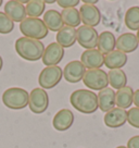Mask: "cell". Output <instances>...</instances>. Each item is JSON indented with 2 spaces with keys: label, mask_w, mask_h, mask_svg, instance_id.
I'll list each match as a JSON object with an SVG mask.
<instances>
[{
  "label": "cell",
  "mask_w": 139,
  "mask_h": 148,
  "mask_svg": "<svg viewBox=\"0 0 139 148\" xmlns=\"http://www.w3.org/2000/svg\"><path fill=\"white\" fill-rule=\"evenodd\" d=\"M70 102L74 109L77 111L90 114L98 110V97L97 94L89 89H77L71 94Z\"/></svg>",
  "instance_id": "cell-1"
},
{
  "label": "cell",
  "mask_w": 139,
  "mask_h": 148,
  "mask_svg": "<svg viewBox=\"0 0 139 148\" xmlns=\"http://www.w3.org/2000/svg\"><path fill=\"white\" fill-rule=\"evenodd\" d=\"M16 53L24 60L37 61L42 58L45 46L40 40L27 38V37H20L15 40L14 44Z\"/></svg>",
  "instance_id": "cell-2"
},
{
  "label": "cell",
  "mask_w": 139,
  "mask_h": 148,
  "mask_svg": "<svg viewBox=\"0 0 139 148\" xmlns=\"http://www.w3.org/2000/svg\"><path fill=\"white\" fill-rule=\"evenodd\" d=\"M29 92L21 87H10L2 94V102L11 110H22L28 106Z\"/></svg>",
  "instance_id": "cell-3"
},
{
  "label": "cell",
  "mask_w": 139,
  "mask_h": 148,
  "mask_svg": "<svg viewBox=\"0 0 139 148\" xmlns=\"http://www.w3.org/2000/svg\"><path fill=\"white\" fill-rule=\"evenodd\" d=\"M20 31L24 37L42 40L48 35V28L40 18H26L20 23Z\"/></svg>",
  "instance_id": "cell-4"
},
{
  "label": "cell",
  "mask_w": 139,
  "mask_h": 148,
  "mask_svg": "<svg viewBox=\"0 0 139 148\" xmlns=\"http://www.w3.org/2000/svg\"><path fill=\"white\" fill-rule=\"evenodd\" d=\"M63 77V70L60 66H46L42 70L38 76V84L42 89H51L56 87Z\"/></svg>",
  "instance_id": "cell-5"
},
{
  "label": "cell",
  "mask_w": 139,
  "mask_h": 148,
  "mask_svg": "<svg viewBox=\"0 0 139 148\" xmlns=\"http://www.w3.org/2000/svg\"><path fill=\"white\" fill-rule=\"evenodd\" d=\"M84 84L90 88L91 90H102L108 87L109 79H108V73L101 69L88 70L84 75L83 79Z\"/></svg>",
  "instance_id": "cell-6"
},
{
  "label": "cell",
  "mask_w": 139,
  "mask_h": 148,
  "mask_svg": "<svg viewBox=\"0 0 139 148\" xmlns=\"http://www.w3.org/2000/svg\"><path fill=\"white\" fill-rule=\"evenodd\" d=\"M28 107L32 112L36 114L44 113L49 107V96L48 92L42 88H34L29 92Z\"/></svg>",
  "instance_id": "cell-7"
},
{
  "label": "cell",
  "mask_w": 139,
  "mask_h": 148,
  "mask_svg": "<svg viewBox=\"0 0 139 148\" xmlns=\"http://www.w3.org/2000/svg\"><path fill=\"white\" fill-rule=\"evenodd\" d=\"M76 34H77V42L83 48H85L86 50L96 49L99 34L95 28L82 25L76 29Z\"/></svg>",
  "instance_id": "cell-8"
},
{
  "label": "cell",
  "mask_w": 139,
  "mask_h": 148,
  "mask_svg": "<svg viewBox=\"0 0 139 148\" xmlns=\"http://www.w3.org/2000/svg\"><path fill=\"white\" fill-rule=\"evenodd\" d=\"M64 57V48L58 42H51L45 48L42 55V63L46 66H55L60 63Z\"/></svg>",
  "instance_id": "cell-9"
},
{
  "label": "cell",
  "mask_w": 139,
  "mask_h": 148,
  "mask_svg": "<svg viewBox=\"0 0 139 148\" xmlns=\"http://www.w3.org/2000/svg\"><path fill=\"white\" fill-rule=\"evenodd\" d=\"M86 73V68L78 60H74L69 62L63 69V77L66 82L71 84H76L84 79Z\"/></svg>",
  "instance_id": "cell-10"
},
{
  "label": "cell",
  "mask_w": 139,
  "mask_h": 148,
  "mask_svg": "<svg viewBox=\"0 0 139 148\" xmlns=\"http://www.w3.org/2000/svg\"><path fill=\"white\" fill-rule=\"evenodd\" d=\"M79 15H80V21L84 23L85 26L89 27H95L101 21V13L100 10L98 9L96 5H83L79 8Z\"/></svg>",
  "instance_id": "cell-11"
},
{
  "label": "cell",
  "mask_w": 139,
  "mask_h": 148,
  "mask_svg": "<svg viewBox=\"0 0 139 148\" xmlns=\"http://www.w3.org/2000/svg\"><path fill=\"white\" fill-rule=\"evenodd\" d=\"M80 62L88 70L100 69L104 64V56L98 49H88L82 53Z\"/></svg>",
  "instance_id": "cell-12"
},
{
  "label": "cell",
  "mask_w": 139,
  "mask_h": 148,
  "mask_svg": "<svg viewBox=\"0 0 139 148\" xmlns=\"http://www.w3.org/2000/svg\"><path fill=\"white\" fill-rule=\"evenodd\" d=\"M103 121H104V124L110 129L121 127L127 121V111L115 107L104 114Z\"/></svg>",
  "instance_id": "cell-13"
},
{
  "label": "cell",
  "mask_w": 139,
  "mask_h": 148,
  "mask_svg": "<svg viewBox=\"0 0 139 148\" xmlns=\"http://www.w3.org/2000/svg\"><path fill=\"white\" fill-rule=\"evenodd\" d=\"M5 13L12 22L21 23L26 18V9L25 5L18 0H10L5 5Z\"/></svg>",
  "instance_id": "cell-14"
},
{
  "label": "cell",
  "mask_w": 139,
  "mask_h": 148,
  "mask_svg": "<svg viewBox=\"0 0 139 148\" xmlns=\"http://www.w3.org/2000/svg\"><path fill=\"white\" fill-rule=\"evenodd\" d=\"M74 123V113L69 109H61L56 113L52 119L53 127L59 132L69 130Z\"/></svg>",
  "instance_id": "cell-15"
},
{
  "label": "cell",
  "mask_w": 139,
  "mask_h": 148,
  "mask_svg": "<svg viewBox=\"0 0 139 148\" xmlns=\"http://www.w3.org/2000/svg\"><path fill=\"white\" fill-rule=\"evenodd\" d=\"M139 46L137 36L133 33H124L121 36L117 37L115 42L116 50L124 52V53H130L134 52Z\"/></svg>",
  "instance_id": "cell-16"
},
{
  "label": "cell",
  "mask_w": 139,
  "mask_h": 148,
  "mask_svg": "<svg viewBox=\"0 0 139 148\" xmlns=\"http://www.w3.org/2000/svg\"><path fill=\"white\" fill-rule=\"evenodd\" d=\"M98 106L99 109L107 113L108 111L115 108V92L114 89L107 87L98 92Z\"/></svg>",
  "instance_id": "cell-17"
},
{
  "label": "cell",
  "mask_w": 139,
  "mask_h": 148,
  "mask_svg": "<svg viewBox=\"0 0 139 148\" xmlns=\"http://www.w3.org/2000/svg\"><path fill=\"white\" fill-rule=\"evenodd\" d=\"M57 42L63 48H70L77 42L76 29L70 26H63L56 36Z\"/></svg>",
  "instance_id": "cell-18"
},
{
  "label": "cell",
  "mask_w": 139,
  "mask_h": 148,
  "mask_svg": "<svg viewBox=\"0 0 139 148\" xmlns=\"http://www.w3.org/2000/svg\"><path fill=\"white\" fill-rule=\"evenodd\" d=\"M115 42L116 38L114 34L109 31H104L98 37V50L103 56L108 55L111 51L115 50Z\"/></svg>",
  "instance_id": "cell-19"
},
{
  "label": "cell",
  "mask_w": 139,
  "mask_h": 148,
  "mask_svg": "<svg viewBox=\"0 0 139 148\" xmlns=\"http://www.w3.org/2000/svg\"><path fill=\"white\" fill-rule=\"evenodd\" d=\"M127 63V56L119 50H113L104 56V65L110 70H120Z\"/></svg>",
  "instance_id": "cell-20"
},
{
  "label": "cell",
  "mask_w": 139,
  "mask_h": 148,
  "mask_svg": "<svg viewBox=\"0 0 139 148\" xmlns=\"http://www.w3.org/2000/svg\"><path fill=\"white\" fill-rule=\"evenodd\" d=\"M44 23L47 26L48 31L50 29L52 32H59L61 28L64 26L62 21L61 13L57 10H48L44 13Z\"/></svg>",
  "instance_id": "cell-21"
},
{
  "label": "cell",
  "mask_w": 139,
  "mask_h": 148,
  "mask_svg": "<svg viewBox=\"0 0 139 148\" xmlns=\"http://www.w3.org/2000/svg\"><path fill=\"white\" fill-rule=\"evenodd\" d=\"M133 97H134L133 88L129 86H125L115 92V105L117 106V108L125 110L132 106Z\"/></svg>",
  "instance_id": "cell-22"
},
{
  "label": "cell",
  "mask_w": 139,
  "mask_h": 148,
  "mask_svg": "<svg viewBox=\"0 0 139 148\" xmlns=\"http://www.w3.org/2000/svg\"><path fill=\"white\" fill-rule=\"evenodd\" d=\"M109 85H111L112 89H121L127 86V76L126 73L122 69L120 70H110L108 73Z\"/></svg>",
  "instance_id": "cell-23"
},
{
  "label": "cell",
  "mask_w": 139,
  "mask_h": 148,
  "mask_svg": "<svg viewBox=\"0 0 139 148\" xmlns=\"http://www.w3.org/2000/svg\"><path fill=\"white\" fill-rule=\"evenodd\" d=\"M61 16H62V21H63L65 26L75 28L77 26L79 27V24L82 23L79 11L76 8L63 9V11L61 12Z\"/></svg>",
  "instance_id": "cell-24"
},
{
  "label": "cell",
  "mask_w": 139,
  "mask_h": 148,
  "mask_svg": "<svg viewBox=\"0 0 139 148\" xmlns=\"http://www.w3.org/2000/svg\"><path fill=\"white\" fill-rule=\"evenodd\" d=\"M45 8H46V3L42 0H29L25 5L28 18H39V16L44 14Z\"/></svg>",
  "instance_id": "cell-25"
},
{
  "label": "cell",
  "mask_w": 139,
  "mask_h": 148,
  "mask_svg": "<svg viewBox=\"0 0 139 148\" xmlns=\"http://www.w3.org/2000/svg\"><path fill=\"white\" fill-rule=\"evenodd\" d=\"M125 25L130 31L139 29V7L135 5L126 11L125 14Z\"/></svg>",
  "instance_id": "cell-26"
},
{
  "label": "cell",
  "mask_w": 139,
  "mask_h": 148,
  "mask_svg": "<svg viewBox=\"0 0 139 148\" xmlns=\"http://www.w3.org/2000/svg\"><path fill=\"white\" fill-rule=\"evenodd\" d=\"M14 29V23L5 12L0 11V34H10Z\"/></svg>",
  "instance_id": "cell-27"
},
{
  "label": "cell",
  "mask_w": 139,
  "mask_h": 148,
  "mask_svg": "<svg viewBox=\"0 0 139 148\" xmlns=\"http://www.w3.org/2000/svg\"><path fill=\"white\" fill-rule=\"evenodd\" d=\"M127 122L129 123L133 127L139 129V108H130L127 111Z\"/></svg>",
  "instance_id": "cell-28"
},
{
  "label": "cell",
  "mask_w": 139,
  "mask_h": 148,
  "mask_svg": "<svg viewBox=\"0 0 139 148\" xmlns=\"http://www.w3.org/2000/svg\"><path fill=\"white\" fill-rule=\"evenodd\" d=\"M80 2L79 0H59L57 3L62 7L63 9H70V8H75V5H78Z\"/></svg>",
  "instance_id": "cell-29"
},
{
  "label": "cell",
  "mask_w": 139,
  "mask_h": 148,
  "mask_svg": "<svg viewBox=\"0 0 139 148\" xmlns=\"http://www.w3.org/2000/svg\"><path fill=\"white\" fill-rule=\"evenodd\" d=\"M127 148H139V135L133 136L127 142Z\"/></svg>",
  "instance_id": "cell-30"
},
{
  "label": "cell",
  "mask_w": 139,
  "mask_h": 148,
  "mask_svg": "<svg viewBox=\"0 0 139 148\" xmlns=\"http://www.w3.org/2000/svg\"><path fill=\"white\" fill-rule=\"evenodd\" d=\"M133 103H135V106L139 108V89L134 92V97H133Z\"/></svg>",
  "instance_id": "cell-31"
},
{
  "label": "cell",
  "mask_w": 139,
  "mask_h": 148,
  "mask_svg": "<svg viewBox=\"0 0 139 148\" xmlns=\"http://www.w3.org/2000/svg\"><path fill=\"white\" fill-rule=\"evenodd\" d=\"M83 2H84V5H95L98 2V0H93V1H90V0H83Z\"/></svg>",
  "instance_id": "cell-32"
},
{
  "label": "cell",
  "mask_w": 139,
  "mask_h": 148,
  "mask_svg": "<svg viewBox=\"0 0 139 148\" xmlns=\"http://www.w3.org/2000/svg\"><path fill=\"white\" fill-rule=\"evenodd\" d=\"M2 66H3V61H2V57L0 56V71L2 70Z\"/></svg>",
  "instance_id": "cell-33"
},
{
  "label": "cell",
  "mask_w": 139,
  "mask_h": 148,
  "mask_svg": "<svg viewBox=\"0 0 139 148\" xmlns=\"http://www.w3.org/2000/svg\"><path fill=\"white\" fill-rule=\"evenodd\" d=\"M44 2H45V3H55V2H56V1H55V0H49V1H44Z\"/></svg>",
  "instance_id": "cell-34"
},
{
  "label": "cell",
  "mask_w": 139,
  "mask_h": 148,
  "mask_svg": "<svg viewBox=\"0 0 139 148\" xmlns=\"http://www.w3.org/2000/svg\"><path fill=\"white\" fill-rule=\"evenodd\" d=\"M136 36H137V39H138V42H139V29L137 31V35Z\"/></svg>",
  "instance_id": "cell-35"
},
{
  "label": "cell",
  "mask_w": 139,
  "mask_h": 148,
  "mask_svg": "<svg viewBox=\"0 0 139 148\" xmlns=\"http://www.w3.org/2000/svg\"><path fill=\"white\" fill-rule=\"evenodd\" d=\"M116 148H127L126 146H117Z\"/></svg>",
  "instance_id": "cell-36"
},
{
  "label": "cell",
  "mask_w": 139,
  "mask_h": 148,
  "mask_svg": "<svg viewBox=\"0 0 139 148\" xmlns=\"http://www.w3.org/2000/svg\"><path fill=\"white\" fill-rule=\"evenodd\" d=\"M2 5V0H0V5Z\"/></svg>",
  "instance_id": "cell-37"
}]
</instances>
